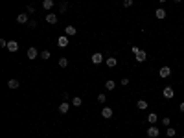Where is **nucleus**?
<instances>
[{
    "label": "nucleus",
    "instance_id": "17",
    "mask_svg": "<svg viewBox=\"0 0 184 138\" xmlns=\"http://www.w3.org/2000/svg\"><path fill=\"white\" fill-rule=\"evenodd\" d=\"M136 107H138L140 111H146V109H147V101H146V100H138V101H136Z\"/></svg>",
    "mask_w": 184,
    "mask_h": 138
},
{
    "label": "nucleus",
    "instance_id": "21",
    "mask_svg": "<svg viewBox=\"0 0 184 138\" xmlns=\"http://www.w3.org/2000/svg\"><path fill=\"white\" fill-rule=\"evenodd\" d=\"M81 103H83L81 98H72V105L74 107H81Z\"/></svg>",
    "mask_w": 184,
    "mask_h": 138
},
{
    "label": "nucleus",
    "instance_id": "39",
    "mask_svg": "<svg viewBox=\"0 0 184 138\" xmlns=\"http://www.w3.org/2000/svg\"><path fill=\"white\" fill-rule=\"evenodd\" d=\"M182 138H184V136H182Z\"/></svg>",
    "mask_w": 184,
    "mask_h": 138
},
{
    "label": "nucleus",
    "instance_id": "22",
    "mask_svg": "<svg viewBox=\"0 0 184 138\" xmlns=\"http://www.w3.org/2000/svg\"><path fill=\"white\" fill-rule=\"evenodd\" d=\"M59 66H61V68H66V66H68L66 57H61V59H59Z\"/></svg>",
    "mask_w": 184,
    "mask_h": 138
},
{
    "label": "nucleus",
    "instance_id": "23",
    "mask_svg": "<svg viewBox=\"0 0 184 138\" xmlns=\"http://www.w3.org/2000/svg\"><path fill=\"white\" fill-rule=\"evenodd\" d=\"M50 55H52V53H50L48 50H42V52H41V59H44V61H46V59H50Z\"/></svg>",
    "mask_w": 184,
    "mask_h": 138
},
{
    "label": "nucleus",
    "instance_id": "26",
    "mask_svg": "<svg viewBox=\"0 0 184 138\" xmlns=\"http://www.w3.org/2000/svg\"><path fill=\"white\" fill-rule=\"evenodd\" d=\"M66 2H63V4H59V11H61V13H66Z\"/></svg>",
    "mask_w": 184,
    "mask_h": 138
},
{
    "label": "nucleus",
    "instance_id": "3",
    "mask_svg": "<svg viewBox=\"0 0 184 138\" xmlns=\"http://www.w3.org/2000/svg\"><path fill=\"white\" fill-rule=\"evenodd\" d=\"M162 96H164V98H168V100H171V98L175 96V90H173V87H164Z\"/></svg>",
    "mask_w": 184,
    "mask_h": 138
},
{
    "label": "nucleus",
    "instance_id": "28",
    "mask_svg": "<svg viewBox=\"0 0 184 138\" xmlns=\"http://www.w3.org/2000/svg\"><path fill=\"white\" fill-rule=\"evenodd\" d=\"M26 13H28V15L35 13V8H33V6H28V8H26Z\"/></svg>",
    "mask_w": 184,
    "mask_h": 138
},
{
    "label": "nucleus",
    "instance_id": "20",
    "mask_svg": "<svg viewBox=\"0 0 184 138\" xmlns=\"http://www.w3.org/2000/svg\"><path fill=\"white\" fill-rule=\"evenodd\" d=\"M114 87H116V83H114L112 79H109V81L105 83V88H107V90H114Z\"/></svg>",
    "mask_w": 184,
    "mask_h": 138
},
{
    "label": "nucleus",
    "instance_id": "12",
    "mask_svg": "<svg viewBox=\"0 0 184 138\" xmlns=\"http://www.w3.org/2000/svg\"><path fill=\"white\" fill-rule=\"evenodd\" d=\"M155 17L158 18V20H162V18H166V9H164V8H158L157 11H155Z\"/></svg>",
    "mask_w": 184,
    "mask_h": 138
},
{
    "label": "nucleus",
    "instance_id": "19",
    "mask_svg": "<svg viewBox=\"0 0 184 138\" xmlns=\"http://www.w3.org/2000/svg\"><path fill=\"white\" fill-rule=\"evenodd\" d=\"M157 120H158V116H157V112H151V114L147 116V122L149 124H157Z\"/></svg>",
    "mask_w": 184,
    "mask_h": 138
},
{
    "label": "nucleus",
    "instance_id": "15",
    "mask_svg": "<svg viewBox=\"0 0 184 138\" xmlns=\"http://www.w3.org/2000/svg\"><path fill=\"white\" fill-rule=\"evenodd\" d=\"M68 111H70V105H68L66 101H64V103H61V105H59V112H61V114H66Z\"/></svg>",
    "mask_w": 184,
    "mask_h": 138
},
{
    "label": "nucleus",
    "instance_id": "31",
    "mask_svg": "<svg viewBox=\"0 0 184 138\" xmlns=\"http://www.w3.org/2000/svg\"><path fill=\"white\" fill-rule=\"evenodd\" d=\"M35 26H37V22H35V20H29V22H28V28H31V29H33Z\"/></svg>",
    "mask_w": 184,
    "mask_h": 138
},
{
    "label": "nucleus",
    "instance_id": "36",
    "mask_svg": "<svg viewBox=\"0 0 184 138\" xmlns=\"http://www.w3.org/2000/svg\"><path fill=\"white\" fill-rule=\"evenodd\" d=\"M160 2H162V4H164V2H166V0H160Z\"/></svg>",
    "mask_w": 184,
    "mask_h": 138
},
{
    "label": "nucleus",
    "instance_id": "6",
    "mask_svg": "<svg viewBox=\"0 0 184 138\" xmlns=\"http://www.w3.org/2000/svg\"><path fill=\"white\" fill-rule=\"evenodd\" d=\"M111 116H112V109H111V107H103V109H101V118L109 120Z\"/></svg>",
    "mask_w": 184,
    "mask_h": 138
},
{
    "label": "nucleus",
    "instance_id": "5",
    "mask_svg": "<svg viewBox=\"0 0 184 138\" xmlns=\"http://www.w3.org/2000/svg\"><path fill=\"white\" fill-rule=\"evenodd\" d=\"M26 55H28V59H31V61H33V59H37V55H39V52H37V48H28V52H26Z\"/></svg>",
    "mask_w": 184,
    "mask_h": 138
},
{
    "label": "nucleus",
    "instance_id": "7",
    "mask_svg": "<svg viewBox=\"0 0 184 138\" xmlns=\"http://www.w3.org/2000/svg\"><path fill=\"white\" fill-rule=\"evenodd\" d=\"M17 22H18V24H28V22H29L28 13H21V15L17 17Z\"/></svg>",
    "mask_w": 184,
    "mask_h": 138
},
{
    "label": "nucleus",
    "instance_id": "25",
    "mask_svg": "<svg viewBox=\"0 0 184 138\" xmlns=\"http://www.w3.org/2000/svg\"><path fill=\"white\" fill-rule=\"evenodd\" d=\"M170 124H171V120H170L168 116H164V118H162V125H164V127H170Z\"/></svg>",
    "mask_w": 184,
    "mask_h": 138
},
{
    "label": "nucleus",
    "instance_id": "11",
    "mask_svg": "<svg viewBox=\"0 0 184 138\" xmlns=\"http://www.w3.org/2000/svg\"><path fill=\"white\" fill-rule=\"evenodd\" d=\"M135 59H136V63H144V61L147 59V53L144 52V50H140V52L136 53V57H135Z\"/></svg>",
    "mask_w": 184,
    "mask_h": 138
},
{
    "label": "nucleus",
    "instance_id": "37",
    "mask_svg": "<svg viewBox=\"0 0 184 138\" xmlns=\"http://www.w3.org/2000/svg\"><path fill=\"white\" fill-rule=\"evenodd\" d=\"M63 2H66V0H63Z\"/></svg>",
    "mask_w": 184,
    "mask_h": 138
},
{
    "label": "nucleus",
    "instance_id": "9",
    "mask_svg": "<svg viewBox=\"0 0 184 138\" xmlns=\"http://www.w3.org/2000/svg\"><path fill=\"white\" fill-rule=\"evenodd\" d=\"M76 33H77V29H76V26H66V28H64V35L72 37V35H76Z\"/></svg>",
    "mask_w": 184,
    "mask_h": 138
},
{
    "label": "nucleus",
    "instance_id": "32",
    "mask_svg": "<svg viewBox=\"0 0 184 138\" xmlns=\"http://www.w3.org/2000/svg\"><path fill=\"white\" fill-rule=\"evenodd\" d=\"M131 52H133V53H135V55H136V53L140 52V48H138V46H133V48H131Z\"/></svg>",
    "mask_w": 184,
    "mask_h": 138
},
{
    "label": "nucleus",
    "instance_id": "18",
    "mask_svg": "<svg viewBox=\"0 0 184 138\" xmlns=\"http://www.w3.org/2000/svg\"><path fill=\"white\" fill-rule=\"evenodd\" d=\"M8 87L15 90V88H18V87H21V83H18L17 79H9V81H8Z\"/></svg>",
    "mask_w": 184,
    "mask_h": 138
},
{
    "label": "nucleus",
    "instance_id": "4",
    "mask_svg": "<svg viewBox=\"0 0 184 138\" xmlns=\"http://www.w3.org/2000/svg\"><path fill=\"white\" fill-rule=\"evenodd\" d=\"M92 63H94V65H101V63H103V55H101V53H99V52H96V53H92Z\"/></svg>",
    "mask_w": 184,
    "mask_h": 138
},
{
    "label": "nucleus",
    "instance_id": "30",
    "mask_svg": "<svg viewBox=\"0 0 184 138\" xmlns=\"http://www.w3.org/2000/svg\"><path fill=\"white\" fill-rule=\"evenodd\" d=\"M8 42L9 41H6V39H0V46H2V48H8Z\"/></svg>",
    "mask_w": 184,
    "mask_h": 138
},
{
    "label": "nucleus",
    "instance_id": "33",
    "mask_svg": "<svg viewBox=\"0 0 184 138\" xmlns=\"http://www.w3.org/2000/svg\"><path fill=\"white\" fill-rule=\"evenodd\" d=\"M122 85H123V87L129 85V79H127V77H123V79H122Z\"/></svg>",
    "mask_w": 184,
    "mask_h": 138
},
{
    "label": "nucleus",
    "instance_id": "34",
    "mask_svg": "<svg viewBox=\"0 0 184 138\" xmlns=\"http://www.w3.org/2000/svg\"><path fill=\"white\" fill-rule=\"evenodd\" d=\"M179 111H181V112H184V101L181 103V105H179Z\"/></svg>",
    "mask_w": 184,
    "mask_h": 138
},
{
    "label": "nucleus",
    "instance_id": "16",
    "mask_svg": "<svg viewBox=\"0 0 184 138\" xmlns=\"http://www.w3.org/2000/svg\"><path fill=\"white\" fill-rule=\"evenodd\" d=\"M52 8H53V0H42V9L50 11Z\"/></svg>",
    "mask_w": 184,
    "mask_h": 138
},
{
    "label": "nucleus",
    "instance_id": "10",
    "mask_svg": "<svg viewBox=\"0 0 184 138\" xmlns=\"http://www.w3.org/2000/svg\"><path fill=\"white\" fill-rule=\"evenodd\" d=\"M57 44H59V46H61V48L68 46V35H61V37L57 39Z\"/></svg>",
    "mask_w": 184,
    "mask_h": 138
},
{
    "label": "nucleus",
    "instance_id": "14",
    "mask_svg": "<svg viewBox=\"0 0 184 138\" xmlns=\"http://www.w3.org/2000/svg\"><path fill=\"white\" fill-rule=\"evenodd\" d=\"M8 50L11 52V53L17 52V50H18V42H17V41H9V42H8Z\"/></svg>",
    "mask_w": 184,
    "mask_h": 138
},
{
    "label": "nucleus",
    "instance_id": "35",
    "mask_svg": "<svg viewBox=\"0 0 184 138\" xmlns=\"http://www.w3.org/2000/svg\"><path fill=\"white\" fill-rule=\"evenodd\" d=\"M173 2H177V4H181V2H182V0H173Z\"/></svg>",
    "mask_w": 184,
    "mask_h": 138
},
{
    "label": "nucleus",
    "instance_id": "29",
    "mask_svg": "<svg viewBox=\"0 0 184 138\" xmlns=\"http://www.w3.org/2000/svg\"><path fill=\"white\" fill-rule=\"evenodd\" d=\"M133 4H135V2H133V0H123V6H125V8H131Z\"/></svg>",
    "mask_w": 184,
    "mask_h": 138
},
{
    "label": "nucleus",
    "instance_id": "8",
    "mask_svg": "<svg viewBox=\"0 0 184 138\" xmlns=\"http://www.w3.org/2000/svg\"><path fill=\"white\" fill-rule=\"evenodd\" d=\"M105 63H107V66H109V68H114V66L118 65V59L114 57V55H111V57H107V61H105Z\"/></svg>",
    "mask_w": 184,
    "mask_h": 138
},
{
    "label": "nucleus",
    "instance_id": "38",
    "mask_svg": "<svg viewBox=\"0 0 184 138\" xmlns=\"http://www.w3.org/2000/svg\"><path fill=\"white\" fill-rule=\"evenodd\" d=\"M182 70H184V66H182Z\"/></svg>",
    "mask_w": 184,
    "mask_h": 138
},
{
    "label": "nucleus",
    "instance_id": "1",
    "mask_svg": "<svg viewBox=\"0 0 184 138\" xmlns=\"http://www.w3.org/2000/svg\"><path fill=\"white\" fill-rule=\"evenodd\" d=\"M146 133H147L149 138H158V136H160V129H158V127H155V125H151Z\"/></svg>",
    "mask_w": 184,
    "mask_h": 138
},
{
    "label": "nucleus",
    "instance_id": "24",
    "mask_svg": "<svg viewBox=\"0 0 184 138\" xmlns=\"http://www.w3.org/2000/svg\"><path fill=\"white\" fill-rule=\"evenodd\" d=\"M175 133H177V129H173V127H170V129L166 131V135L170 136V138H173V136H175Z\"/></svg>",
    "mask_w": 184,
    "mask_h": 138
},
{
    "label": "nucleus",
    "instance_id": "2",
    "mask_svg": "<svg viewBox=\"0 0 184 138\" xmlns=\"http://www.w3.org/2000/svg\"><path fill=\"white\" fill-rule=\"evenodd\" d=\"M158 76H160L162 79H166V77H170V76H171V68H170V66H162L160 70H158Z\"/></svg>",
    "mask_w": 184,
    "mask_h": 138
},
{
    "label": "nucleus",
    "instance_id": "27",
    "mask_svg": "<svg viewBox=\"0 0 184 138\" xmlns=\"http://www.w3.org/2000/svg\"><path fill=\"white\" fill-rule=\"evenodd\" d=\"M98 101H99V103H105V101H107V96H105V94H99V96H98Z\"/></svg>",
    "mask_w": 184,
    "mask_h": 138
},
{
    "label": "nucleus",
    "instance_id": "13",
    "mask_svg": "<svg viewBox=\"0 0 184 138\" xmlns=\"http://www.w3.org/2000/svg\"><path fill=\"white\" fill-rule=\"evenodd\" d=\"M46 22L48 24H57V15L55 13H48L46 15Z\"/></svg>",
    "mask_w": 184,
    "mask_h": 138
}]
</instances>
